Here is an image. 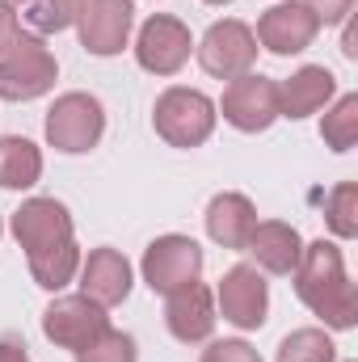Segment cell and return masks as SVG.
I'll return each instance as SVG.
<instances>
[{
    "instance_id": "obj_1",
    "label": "cell",
    "mask_w": 358,
    "mask_h": 362,
    "mask_svg": "<svg viewBox=\"0 0 358 362\" xmlns=\"http://www.w3.org/2000/svg\"><path fill=\"white\" fill-rule=\"evenodd\" d=\"M13 236L30 257V274L38 286L59 291L72 282V274L81 266V249L72 236V215L64 202L55 198H30L21 202V211L13 215Z\"/></svg>"
},
{
    "instance_id": "obj_2",
    "label": "cell",
    "mask_w": 358,
    "mask_h": 362,
    "mask_svg": "<svg viewBox=\"0 0 358 362\" xmlns=\"http://www.w3.org/2000/svg\"><path fill=\"white\" fill-rule=\"evenodd\" d=\"M295 291L299 299L329 325V329H354L358 320V295L346 278L342 249L333 240H316L299 253L295 266Z\"/></svg>"
},
{
    "instance_id": "obj_3",
    "label": "cell",
    "mask_w": 358,
    "mask_h": 362,
    "mask_svg": "<svg viewBox=\"0 0 358 362\" xmlns=\"http://www.w3.org/2000/svg\"><path fill=\"white\" fill-rule=\"evenodd\" d=\"M156 135L173 148H198L215 131V105L198 89H165L152 110Z\"/></svg>"
},
{
    "instance_id": "obj_4",
    "label": "cell",
    "mask_w": 358,
    "mask_h": 362,
    "mask_svg": "<svg viewBox=\"0 0 358 362\" xmlns=\"http://www.w3.org/2000/svg\"><path fill=\"white\" fill-rule=\"evenodd\" d=\"M55 55L42 38L21 34L13 51L0 55V97L4 101H34L55 85Z\"/></svg>"
},
{
    "instance_id": "obj_5",
    "label": "cell",
    "mask_w": 358,
    "mask_h": 362,
    "mask_svg": "<svg viewBox=\"0 0 358 362\" xmlns=\"http://www.w3.org/2000/svg\"><path fill=\"white\" fill-rule=\"evenodd\" d=\"M105 131L101 101L89 93H64L47 114V139L59 152H89Z\"/></svg>"
},
{
    "instance_id": "obj_6",
    "label": "cell",
    "mask_w": 358,
    "mask_h": 362,
    "mask_svg": "<svg viewBox=\"0 0 358 362\" xmlns=\"http://www.w3.org/2000/svg\"><path fill=\"white\" fill-rule=\"evenodd\" d=\"M198 274H202V249L190 236H161L144 253V282L156 295H173L198 282Z\"/></svg>"
},
{
    "instance_id": "obj_7",
    "label": "cell",
    "mask_w": 358,
    "mask_h": 362,
    "mask_svg": "<svg viewBox=\"0 0 358 362\" xmlns=\"http://www.w3.org/2000/svg\"><path fill=\"white\" fill-rule=\"evenodd\" d=\"M105 329H110L105 308H101V303H93L89 295H68V299H55V303L42 312V333H47L55 346L76 350V354H81L85 346H93Z\"/></svg>"
},
{
    "instance_id": "obj_8",
    "label": "cell",
    "mask_w": 358,
    "mask_h": 362,
    "mask_svg": "<svg viewBox=\"0 0 358 362\" xmlns=\"http://www.w3.org/2000/svg\"><path fill=\"white\" fill-rule=\"evenodd\" d=\"M258 59V38L245 21H215L207 30V38L198 42V64L219 76V81H236L253 68Z\"/></svg>"
},
{
    "instance_id": "obj_9",
    "label": "cell",
    "mask_w": 358,
    "mask_h": 362,
    "mask_svg": "<svg viewBox=\"0 0 358 362\" xmlns=\"http://www.w3.org/2000/svg\"><path fill=\"white\" fill-rule=\"evenodd\" d=\"M131 21V0H76V30L93 55H118L127 47Z\"/></svg>"
},
{
    "instance_id": "obj_10",
    "label": "cell",
    "mask_w": 358,
    "mask_h": 362,
    "mask_svg": "<svg viewBox=\"0 0 358 362\" xmlns=\"http://www.w3.org/2000/svg\"><path fill=\"white\" fill-rule=\"evenodd\" d=\"M190 30L181 25L178 17H148L144 30H139V42H135V59L144 72L152 76H173L181 64L190 59Z\"/></svg>"
},
{
    "instance_id": "obj_11",
    "label": "cell",
    "mask_w": 358,
    "mask_h": 362,
    "mask_svg": "<svg viewBox=\"0 0 358 362\" xmlns=\"http://www.w3.org/2000/svg\"><path fill=\"white\" fill-rule=\"evenodd\" d=\"M224 118L236 127V131H266L270 122L278 118V85L270 76H236L228 89H224Z\"/></svg>"
},
{
    "instance_id": "obj_12",
    "label": "cell",
    "mask_w": 358,
    "mask_h": 362,
    "mask_svg": "<svg viewBox=\"0 0 358 362\" xmlns=\"http://www.w3.org/2000/svg\"><path fill=\"white\" fill-rule=\"evenodd\" d=\"M215 295H219L224 320H232L236 329H262L266 325L270 291H266V278L258 274V266H232L219 278Z\"/></svg>"
},
{
    "instance_id": "obj_13",
    "label": "cell",
    "mask_w": 358,
    "mask_h": 362,
    "mask_svg": "<svg viewBox=\"0 0 358 362\" xmlns=\"http://www.w3.org/2000/svg\"><path fill=\"white\" fill-rule=\"evenodd\" d=\"M321 34V17L299 4V0H287V4H274L270 13H262L258 21V38L262 47L274 55H299L304 47H312V38Z\"/></svg>"
},
{
    "instance_id": "obj_14",
    "label": "cell",
    "mask_w": 358,
    "mask_h": 362,
    "mask_svg": "<svg viewBox=\"0 0 358 362\" xmlns=\"http://www.w3.org/2000/svg\"><path fill=\"white\" fill-rule=\"evenodd\" d=\"M165 299H169L165 303V325H169V333L178 341L194 346V341L211 337V329H215V303H211V291L202 282H190V286H181L173 295H165Z\"/></svg>"
},
{
    "instance_id": "obj_15",
    "label": "cell",
    "mask_w": 358,
    "mask_h": 362,
    "mask_svg": "<svg viewBox=\"0 0 358 362\" xmlns=\"http://www.w3.org/2000/svg\"><path fill=\"white\" fill-rule=\"evenodd\" d=\"M81 295H89L93 303L114 308L131 295V266L118 249H93L85 270H81Z\"/></svg>"
},
{
    "instance_id": "obj_16",
    "label": "cell",
    "mask_w": 358,
    "mask_h": 362,
    "mask_svg": "<svg viewBox=\"0 0 358 362\" xmlns=\"http://www.w3.org/2000/svg\"><path fill=\"white\" fill-rule=\"evenodd\" d=\"M253 228H258V211H253V202L245 194H215L211 198V206H207V232H211L215 245L245 253Z\"/></svg>"
},
{
    "instance_id": "obj_17",
    "label": "cell",
    "mask_w": 358,
    "mask_h": 362,
    "mask_svg": "<svg viewBox=\"0 0 358 362\" xmlns=\"http://www.w3.org/2000/svg\"><path fill=\"white\" fill-rule=\"evenodd\" d=\"M337 93V81L329 68H299L291 81L278 85V114L282 118H308L325 110V101Z\"/></svg>"
},
{
    "instance_id": "obj_18",
    "label": "cell",
    "mask_w": 358,
    "mask_h": 362,
    "mask_svg": "<svg viewBox=\"0 0 358 362\" xmlns=\"http://www.w3.org/2000/svg\"><path fill=\"white\" fill-rule=\"evenodd\" d=\"M253 257H258V266L270 274H295L299 266V253H304V240H299V232L291 228V223H278V219H266V223H258L253 228V236H249V245H245Z\"/></svg>"
},
{
    "instance_id": "obj_19",
    "label": "cell",
    "mask_w": 358,
    "mask_h": 362,
    "mask_svg": "<svg viewBox=\"0 0 358 362\" xmlns=\"http://www.w3.org/2000/svg\"><path fill=\"white\" fill-rule=\"evenodd\" d=\"M38 177H42V152L21 135H4L0 139V185L4 189H25Z\"/></svg>"
},
{
    "instance_id": "obj_20",
    "label": "cell",
    "mask_w": 358,
    "mask_h": 362,
    "mask_svg": "<svg viewBox=\"0 0 358 362\" xmlns=\"http://www.w3.org/2000/svg\"><path fill=\"white\" fill-rule=\"evenodd\" d=\"M21 13V21L34 30V34H59L76 21V0H13Z\"/></svg>"
},
{
    "instance_id": "obj_21",
    "label": "cell",
    "mask_w": 358,
    "mask_h": 362,
    "mask_svg": "<svg viewBox=\"0 0 358 362\" xmlns=\"http://www.w3.org/2000/svg\"><path fill=\"white\" fill-rule=\"evenodd\" d=\"M337 346L321 333V329H295L291 337H282L274 362H333Z\"/></svg>"
},
{
    "instance_id": "obj_22",
    "label": "cell",
    "mask_w": 358,
    "mask_h": 362,
    "mask_svg": "<svg viewBox=\"0 0 358 362\" xmlns=\"http://www.w3.org/2000/svg\"><path fill=\"white\" fill-rule=\"evenodd\" d=\"M321 135H325V144H329L333 152H350V148H354V139H358V97L354 93H346V97L325 114Z\"/></svg>"
},
{
    "instance_id": "obj_23",
    "label": "cell",
    "mask_w": 358,
    "mask_h": 362,
    "mask_svg": "<svg viewBox=\"0 0 358 362\" xmlns=\"http://www.w3.org/2000/svg\"><path fill=\"white\" fill-rule=\"evenodd\" d=\"M325 219H329V228H333L342 240L358 236V185L354 181H342V185L325 198Z\"/></svg>"
},
{
    "instance_id": "obj_24",
    "label": "cell",
    "mask_w": 358,
    "mask_h": 362,
    "mask_svg": "<svg viewBox=\"0 0 358 362\" xmlns=\"http://www.w3.org/2000/svg\"><path fill=\"white\" fill-rule=\"evenodd\" d=\"M76 362H135V337L131 333H118V329H105L93 346H85Z\"/></svg>"
},
{
    "instance_id": "obj_25",
    "label": "cell",
    "mask_w": 358,
    "mask_h": 362,
    "mask_svg": "<svg viewBox=\"0 0 358 362\" xmlns=\"http://www.w3.org/2000/svg\"><path fill=\"white\" fill-rule=\"evenodd\" d=\"M202 362H262V354L249 346V341H215Z\"/></svg>"
},
{
    "instance_id": "obj_26",
    "label": "cell",
    "mask_w": 358,
    "mask_h": 362,
    "mask_svg": "<svg viewBox=\"0 0 358 362\" xmlns=\"http://www.w3.org/2000/svg\"><path fill=\"white\" fill-rule=\"evenodd\" d=\"M17 38H21V17H17V8L8 0H0V55L13 51Z\"/></svg>"
},
{
    "instance_id": "obj_27",
    "label": "cell",
    "mask_w": 358,
    "mask_h": 362,
    "mask_svg": "<svg viewBox=\"0 0 358 362\" xmlns=\"http://www.w3.org/2000/svg\"><path fill=\"white\" fill-rule=\"evenodd\" d=\"M308 8L321 17V21H346L354 13V0H308Z\"/></svg>"
},
{
    "instance_id": "obj_28",
    "label": "cell",
    "mask_w": 358,
    "mask_h": 362,
    "mask_svg": "<svg viewBox=\"0 0 358 362\" xmlns=\"http://www.w3.org/2000/svg\"><path fill=\"white\" fill-rule=\"evenodd\" d=\"M0 362H30L21 341H0Z\"/></svg>"
},
{
    "instance_id": "obj_29",
    "label": "cell",
    "mask_w": 358,
    "mask_h": 362,
    "mask_svg": "<svg viewBox=\"0 0 358 362\" xmlns=\"http://www.w3.org/2000/svg\"><path fill=\"white\" fill-rule=\"evenodd\" d=\"M207 4H228V0H207Z\"/></svg>"
}]
</instances>
